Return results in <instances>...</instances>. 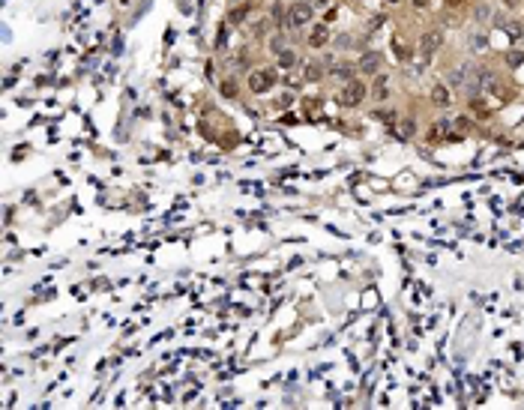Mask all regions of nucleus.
Here are the masks:
<instances>
[{
    "label": "nucleus",
    "mask_w": 524,
    "mask_h": 410,
    "mask_svg": "<svg viewBox=\"0 0 524 410\" xmlns=\"http://www.w3.org/2000/svg\"><path fill=\"white\" fill-rule=\"evenodd\" d=\"M413 129H416V126H413L410 120H401V126H398V135H401V138H410V135H413Z\"/></svg>",
    "instance_id": "16"
},
{
    "label": "nucleus",
    "mask_w": 524,
    "mask_h": 410,
    "mask_svg": "<svg viewBox=\"0 0 524 410\" xmlns=\"http://www.w3.org/2000/svg\"><path fill=\"white\" fill-rule=\"evenodd\" d=\"M452 126H456V132L461 135V132H467V129H470V120H467V117H458L456 123H452Z\"/></svg>",
    "instance_id": "17"
},
{
    "label": "nucleus",
    "mask_w": 524,
    "mask_h": 410,
    "mask_svg": "<svg viewBox=\"0 0 524 410\" xmlns=\"http://www.w3.org/2000/svg\"><path fill=\"white\" fill-rule=\"evenodd\" d=\"M303 78L306 81H321V66L318 63H306L303 66Z\"/></svg>",
    "instance_id": "12"
},
{
    "label": "nucleus",
    "mask_w": 524,
    "mask_h": 410,
    "mask_svg": "<svg viewBox=\"0 0 524 410\" xmlns=\"http://www.w3.org/2000/svg\"><path fill=\"white\" fill-rule=\"evenodd\" d=\"M375 99H387V75H377L375 78Z\"/></svg>",
    "instance_id": "13"
},
{
    "label": "nucleus",
    "mask_w": 524,
    "mask_h": 410,
    "mask_svg": "<svg viewBox=\"0 0 524 410\" xmlns=\"http://www.w3.org/2000/svg\"><path fill=\"white\" fill-rule=\"evenodd\" d=\"M294 63H296V54H294V51H288V48H285L282 54H278V66H285V69H288V66H294Z\"/></svg>",
    "instance_id": "14"
},
{
    "label": "nucleus",
    "mask_w": 524,
    "mask_h": 410,
    "mask_svg": "<svg viewBox=\"0 0 524 410\" xmlns=\"http://www.w3.org/2000/svg\"><path fill=\"white\" fill-rule=\"evenodd\" d=\"M431 102L438 105V108H449V105H452L449 87H446V84H434V87H431Z\"/></svg>",
    "instance_id": "6"
},
{
    "label": "nucleus",
    "mask_w": 524,
    "mask_h": 410,
    "mask_svg": "<svg viewBox=\"0 0 524 410\" xmlns=\"http://www.w3.org/2000/svg\"><path fill=\"white\" fill-rule=\"evenodd\" d=\"M329 42V27L327 24H314L309 33V48H324Z\"/></svg>",
    "instance_id": "5"
},
{
    "label": "nucleus",
    "mask_w": 524,
    "mask_h": 410,
    "mask_svg": "<svg viewBox=\"0 0 524 410\" xmlns=\"http://www.w3.org/2000/svg\"><path fill=\"white\" fill-rule=\"evenodd\" d=\"M311 15H314V6L311 3H294L291 9H288V15H285V24L291 27V30H296V27H303V24H309L311 21Z\"/></svg>",
    "instance_id": "1"
},
{
    "label": "nucleus",
    "mask_w": 524,
    "mask_h": 410,
    "mask_svg": "<svg viewBox=\"0 0 524 410\" xmlns=\"http://www.w3.org/2000/svg\"><path fill=\"white\" fill-rule=\"evenodd\" d=\"M446 84L449 87H464L467 78H464V69H456V72H446Z\"/></svg>",
    "instance_id": "11"
},
{
    "label": "nucleus",
    "mask_w": 524,
    "mask_h": 410,
    "mask_svg": "<svg viewBox=\"0 0 524 410\" xmlns=\"http://www.w3.org/2000/svg\"><path fill=\"white\" fill-rule=\"evenodd\" d=\"M333 78H339V81H351V78H354V66H347V63L333 66Z\"/></svg>",
    "instance_id": "10"
},
{
    "label": "nucleus",
    "mask_w": 524,
    "mask_h": 410,
    "mask_svg": "<svg viewBox=\"0 0 524 410\" xmlns=\"http://www.w3.org/2000/svg\"><path fill=\"white\" fill-rule=\"evenodd\" d=\"M441 45H443V33L441 30H428V33H423V39H419V51H423L426 57H431Z\"/></svg>",
    "instance_id": "4"
},
{
    "label": "nucleus",
    "mask_w": 524,
    "mask_h": 410,
    "mask_svg": "<svg viewBox=\"0 0 524 410\" xmlns=\"http://www.w3.org/2000/svg\"><path fill=\"white\" fill-rule=\"evenodd\" d=\"M276 81H278L276 69H255V72L249 75V90H252V93H267Z\"/></svg>",
    "instance_id": "2"
},
{
    "label": "nucleus",
    "mask_w": 524,
    "mask_h": 410,
    "mask_svg": "<svg viewBox=\"0 0 524 410\" xmlns=\"http://www.w3.org/2000/svg\"><path fill=\"white\" fill-rule=\"evenodd\" d=\"M488 15H491V9H488L485 3H482V6H476V18H479V21H485Z\"/></svg>",
    "instance_id": "18"
},
{
    "label": "nucleus",
    "mask_w": 524,
    "mask_h": 410,
    "mask_svg": "<svg viewBox=\"0 0 524 410\" xmlns=\"http://www.w3.org/2000/svg\"><path fill=\"white\" fill-rule=\"evenodd\" d=\"M506 63H509V66H521L524 63V51H509V54H506Z\"/></svg>",
    "instance_id": "15"
},
{
    "label": "nucleus",
    "mask_w": 524,
    "mask_h": 410,
    "mask_svg": "<svg viewBox=\"0 0 524 410\" xmlns=\"http://www.w3.org/2000/svg\"><path fill=\"white\" fill-rule=\"evenodd\" d=\"M467 48L474 51V54H482V51H488V39L482 36V33H470V39H467Z\"/></svg>",
    "instance_id": "9"
},
{
    "label": "nucleus",
    "mask_w": 524,
    "mask_h": 410,
    "mask_svg": "<svg viewBox=\"0 0 524 410\" xmlns=\"http://www.w3.org/2000/svg\"><path fill=\"white\" fill-rule=\"evenodd\" d=\"M506 6H512V9H515V6H521V0H506Z\"/></svg>",
    "instance_id": "19"
},
{
    "label": "nucleus",
    "mask_w": 524,
    "mask_h": 410,
    "mask_svg": "<svg viewBox=\"0 0 524 410\" xmlns=\"http://www.w3.org/2000/svg\"><path fill=\"white\" fill-rule=\"evenodd\" d=\"M377 69H380V54H377V51H369V54L360 57V72H365V75H377Z\"/></svg>",
    "instance_id": "7"
},
{
    "label": "nucleus",
    "mask_w": 524,
    "mask_h": 410,
    "mask_svg": "<svg viewBox=\"0 0 524 410\" xmlns=\"http://www.w3.org/2000/svg\"><path fill=\"white\" fill-rule=\"evenodd\" d=\"M413 3H416V6H428V3H431V0H413Z\"/></svg>",
    "instance_id": "20"
},
{
    "label": "nucleus",
    "mask_w": 524,
    "mask_h": 410,
    "mask_svg": "<svg viewBox=\"0 0 524 410\" xmlns=\"http://www.w3.org/2000/svg\"><path fill=\"white\" fill-rule=\"evenodd\" d=\"M461 3H464V0H449V6H461Z\"/></svg>",
    "instance_id": "21"
},
{
    "label": "nucleus",
    "mask_w": 524,
    "mask_h": 410,
    "mask_svg": "<svg viewBox=\"0 0 524 410\" xmlns=\"http://www.w3.org/2000/svg\"><path fill=\"white\" fill-rule=\"evenodd\" d=\"M446 135H452V123H449V120H441V123H434V126H431L428 141L434 144V141H441V138H446Z\"/></svg>",
    "instance_id": "8"
},
{
    "label": "nucleus",
    "mask_w": 524,
    "mask_h": 410,
    "mask_svg": "<svg viewBox=\"0 0 524 410\" xmlns=\"http://www.w3.org/2000/svg\"><path fill=\"white\" fill-rule=\"evenodd\" d=\"M362 99H365V84H360V81H347L344 93H342V105L354 108V105H360Z\"/></svg>",
    "instance_id": "3"
}]
</instances>
